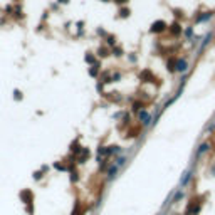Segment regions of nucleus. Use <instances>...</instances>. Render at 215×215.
Segmentation results:
<instances>
[{"label": "nucleus", "instance_id": "16", "mask_svg": "<svg viewBox=\"0 0 215 215\" xmlns=\"http://www.w3.org/2000/svg\"><path fill=\"white\" fill-rule=\"evenodd\" d=\"M108 42H109L111 46H114V37H113V35H109V37H108Z\"/></svg>", "mask_w": 215, "mask_h": 215}, {"label": "nucleus", "instance_id": "14", "mask_svg": "<svg viewBox=\"0 0 215 215\" xmlns=\"http://www.w3.org/2000/svg\"><path fill=\"white\" fill-rule=\"evenodd\" d=\"M86 61H88V62H94V57L91 54H88V55H86Z\"/></svg>", "mask_w": 215, "mask_h": 215}, {"label": "nucleus", "instance_id": "3", "mask_svg": "<svg viewBox=\"0 0 215 215\" xmlns=\"http://www.w3.org/2000/svg\"><path fill=\"white\" fill-rule=\"evenodd\" d=\"M118 170H119V166H118V165H111V166H109V170H108V180H113V178L116 177V173H118Z\"/></svg>", "mask_w": 215, "mask_h": 215}, {"label": "nucleus", "instance_id": "13", "mask_svg": "<svg viewBox=\"0 0 215 215\" xmlns=\"http://www.w3.org/2000/svg\"><path fill=\"white\" fill-rule=\"evenodd\" d=\"M123 54V51L119 49V47H114V55H121Z\"/></svg>", "mask_w": 215, "mask_h": 215}, {"label": "nucleus", "instance_id": "7", "mask_svg": "<svg viewBox=\"0 0 215 215\" xmlns=\"http://www.w3.org/2000/svg\"><path fill=\"white\" fill-rule=\"evenodd\" d=\"M190 175H192V172H185V173H183V178H181V181H180V185H181V187L187 185V181L190 180Z\"/></svg>", "mask_w": 215, "mask_h": 215}, {"label": "nucleus", "instance_id": "4", "mask_svg": "<svg viewBox=\"0 0 215 215\" xmlns=\"http://www.w3.org/2000/svg\"><path fill=\"white\" fill-rule=\"evenodd\" d=\"M139 119L143 121V124H150L151 114H150V113H146V111H141V113H139Z\"/></svg>", "mask_w": 215, "mask_h": 215}, {"label": "nucleus", "instance_id": "17", "mask_svg": "<svg viewBox=\"0 0 215 215\" xmlns=\"http://www.w3.org/2000/svg\"><path fill=\"white\" fill-rule=\"evenodd\" d=\"M141 108V103H136V104H133V109H139Z\"/></svg>", "mask_w": 215, "mask_h": 215}, {"label": "nucleus", "instance_id": "19", "mask_svg": "<svg viewBox=\"0 0 215 215\" xmlns=\"http://www.w3.org/2000/svg\"><path fill=\"white\" fill-rule=\"evenodd\" d=\"M116 2H118V4H126L128 0H116Z\"/></svg>", "mask_w": 215, "mask_h": 215}, {"label": "nucleus", "instance_id": "2", "mask_svg": "<svg viewBox=\"0 0 215 215\" xmlns=\"http://www.w3.org/2000/svg\"><path fill=\"white\" fill-rule=\"evenodd\" d=\"M187 67H188V66H187V61H185V59H178L177 64H175V69H177V71H180V72L187 71Z\"/></svg>", "mask_w": 215, "mask_h": 215}, {"label": "nucleus", "instance_id": "20", "mask_svg": "<svg viewBox=\"0 0 215 215\" xmlns=\"http://www.w3.org/2000/svg\"><path fill=\"white\" fill-rule=\"evenodd\" d=\"M59 2H62V4H67L69 0H59Z\"/></svg>", "mask_w": 215, "mask_h": 215}, {"label": "nucleus", "instance_id": "10", "mask_svg": "<svg viewBox=\"0 0 215 215\" xmlns=\"http://www.w3.org/2000/svg\"><path fill=\"white\" fill-rule=\"evenodd\" d=\"M210 17H212V13H205V15H200V17L197 19V22H205V20H208Z\"/></svg>", "mask_w": 215, "mask_h": 215}, {"label": "nucleus", "instance_id": "5", "mask_svg": "<svg viewBox=\"0 0 215 215\" xmlns=\"http://www.w3.org/2000/svg\"><path fill=\"white\" fill-rule=\"evenodd\" d=\"M170 32H172L173 35H180V32H181V27H180V24H178V22L172 24V27H170Z\"/></svg>", "mask_w": 215, "mask_h": 215}, {"label": "nucleus", "instance_id": "21", "mask_svg": "<svg viewBox=\"0 0 215 215\" xmlns=\"http://www.w3.org/2000/svg\"><path fill=\"white\" fill-rule=\"evenodd\" d=\"M103 2H109V0H103Z\"/></svg>", "mask_w": 215, "mask_h": 215}, {"label": "nucleus", "instance_id": "8", "mask_svg": "<svg viewBox=\"0 0 215 215\" xmlns=\"http://www.w3.org/2000/svg\"><path fill=\"white\" fill-rule=\"evenodd\" d=\"M208 143H203V145H200V148H198V155H202V153H207L208 151Z\"/></svg>", "mask_w": 215, "mask_h": 215}, {"label": "nucleus", "instance_id": "9", "mask_svg": "<svg viewBox=\"0 0 215 215\" xmlns=\"http://www.w3.org/2000/svg\"><path fill=\"white\" fill-rule=\"evenodd\" d=\"M97 67H99V66H97V64H94L93 67L89 69V74H91V76H97V71H99Z\"/></svg>", "mask_w": 215, "mask_h": 215}, {"label": "nucleus", "instance_id": "18", "mask_svg": "<svg viewBox=\"0 0 215 215\" xmlns=\"http://www.w3.org/2000/svg\"><path fill=\"white\" fill-rule=\"evenodd\" d=\"M20 97H22V94L19 91H15V99H20Z\"/></svg>", "mask_w": 215, "mask_h": 215}, {"label": "nucleus", "instance_id": "12", "mask_svg": "<svg viewBox=\"0 0 215 215\" xmlns=\"http://www.w3.org/2000/svg\"><path fill=\"white\" fill-rule=\"evenodd\" d=\"M119 15H121V17H128V15H130V10H128V9L119 10Z\"/></svg>", "mask_w": 215, "mask_h": 215}, {"label": "nucleus", "instance_id": "6", "mask_svg": "<svg viewBox=\"0 0 215 215\" xmlns=\"http://www.w3.org/2000/svg\"><path fill=\"white\" fill-rule=\"evenodd\" d=\"M20 197H22V200H24L25 203H30V202H32V193H30L29 190H25V192H22V193H20Z\"/></svg>", "mask_w": 215, "mask_h": 215}, {"label": "nucleus", "instance_id": "1", "mask_svg": "<svg viewBox=\"0 0 215 215\" xmlns=\"http://www.w3.org/2000/svg\"><path fill=\"white\" fill-rule=\"evenodd\" d=\"M165 29H166V24L163 20H156V22H153V25L150 30H151L153 34H158V32H163Z\"/></svg>", "mask_w": 215, "mask_h": 215}, {"label": "nucleus", "instance_id": "15", "mask_svg": "<svg viewBox=\"0 0 215 215\" xmlns=\"http://www.w3.org/2000/svg\"><path fill=\"white\" fill-rule=\"evenodd\" d=\"M185 34H187V37H192V34H193V30H192V29H187V30H185Z\"/></svg>", "mask_w": 215, "mask_h": 215}, {"label": "nucleus", "instance_id": "11", "mask_svg": "<svg viewBox=\"0 0 215 215\" xmlns=\"http://www.w3.org/2000/svg\"><path fill=\"white\" fill-rule=\"evenodd\" d=\"M97 52H99V55H101V57H106V55L109 54V51H108V49H104V47H101Z\"/></svg>", "mask_w": 215, "mask_h": 215}]
</instances>
